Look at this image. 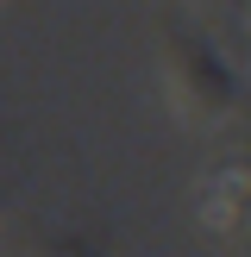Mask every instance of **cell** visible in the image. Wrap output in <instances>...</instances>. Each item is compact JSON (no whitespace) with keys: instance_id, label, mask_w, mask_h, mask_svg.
<instances>
[{"instance_id":"6da1fadb","label":"cell","mask_w":251,"mask_h":257,"mask_svg":"<svg viewBox=\"0 0 251 257\" xmlns=\"http://www.w3.org/2000/svg\"><path fill=\"white\" fill-rule=\"evenodd\" d=\"M170 88H176V107H182L188 119H220V113L232 107V69H226L195 32L170 38Z\"/></svg>"}]
</instances>
